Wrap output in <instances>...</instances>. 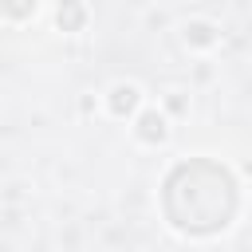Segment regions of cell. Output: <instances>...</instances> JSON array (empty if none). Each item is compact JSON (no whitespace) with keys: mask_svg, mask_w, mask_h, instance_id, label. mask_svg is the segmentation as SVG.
Listing matches in <instances>:
<instances>
[{"mask_svg":"<svg viewBox=\"0 0 252 252\" xmlns=\"http://www.w3.org/2000/svg\"><path fill=\"white\" fill-rule=\"evenodd\" d=\"M55 20H59L63 32H79V28L87 24V4H83V0H59Z\"/></svg>","mask_w":252,"mask_h":252,"instance_id":"4","label":"cell"},{"mask_svg":"<svg viewBox=\"0 0 252 252\" xmlns=\"http://www.w3.org/2000/svg\"><path fill=\"white\" fill-rule=\"evenodd\" d=\"M134 134H138V142H146V146H161V142L169 138V118H165L158 106H146V110H138V118H134Z\"/></svg>","mask_w":252,"mask_h":252,"instance_id":"1","label":"cell"},{"mask_svg":"<svg viewBox=\"0 0 252 252\" xmlns=\"http://www.w3.org/2000/svg\"><path fill=\"white\" fill-rule=\"evenodd\" d=\"M4 12H8V20H12V24L32 20V16H35V0H4Z\"/></svg>","mask_w":252,"mask_h":252,"instance_id":"5","label":"cell"},{"mask_svg":"<svg viewBox=\"0 0 252 252\" xmlns=\"http://www.w3.org/2000/svg\"><path fill=\"white\" fill-rule=\"evenodd\" d=\"M106 106H110V114H114V118L138 114V106H142V91H138L134 83H114V87H110V94H106Z\"/></svg>","mask_w":252,"mask_h":252,"instance_id":"3","label":"cell"},{"mask_svg":"<svg viewBox=\"0 0 252 252\" xmlns=\"http://www.w3.org/2000/svg\"><path fill=\"white\" fill-rule=\"evenodd\" d=\"M181 39H185V47H193V51H209V47L220 43V32H217L213 20H189V24L181 28Z\"/></svg>","mask_w":252,"mask_h":252,"instance_id":"2","label":"cell"}]
</instances>
